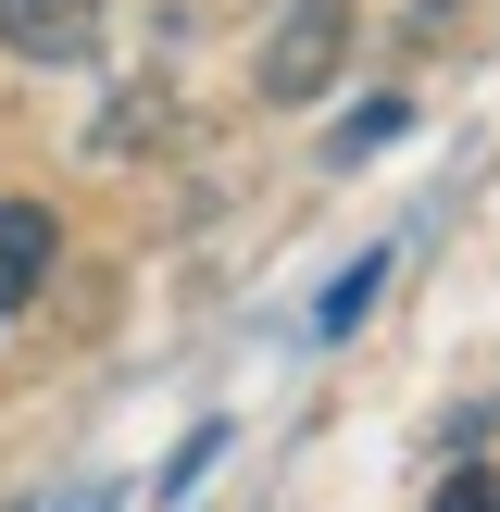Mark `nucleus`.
Segmentation results:
<instances>
[{
  "label": "nucleus",
  "mask_w": 500,
  "mask_h": 512,
  "mask_svg": "<svg viewBox=\"0 0 500 512\" xmlns=\"http://www.w3.org/2000/svg\"><path fill=\"white\" fill-rule=\"evenodd\" d=\"M350 63V0H288L263 25V100H325Z\"/></svg>",
  "instance_id": "f257e3e1"
},
{
  "label": "nucleus",
  "mask_w": 500,
  "mask_h": 512,
  "mask_svg": "<svg viewBox=\"0 0 500 512\" xmlns=\"http://www.w3.org/2000/svg\"><path fill=\"white\" fill-rule=\"evenodd\" d=\"M0 50L13 63H88L100 50V0H0Z\"/></svg>",
  "instance_id": "f03ea898"
},
{
  "label": "nucleus",
  "mask_w": 500,
  "mask_h": 512,
  "mask_svg": "<svg viewBox=\"0 0 500 512\" xmlns=\"http://www.w3.org/2000/svg\"><path fill=\"white\" fill-rule=\"evenodd\" d=\"M50 263H63V225H50V200H0V313H38Z\"/></svg>",
  "instance_id": "7ed1b4c3"
},
{
  "label": "nucleus",
  "mask_w": 500,
  "mask_h": 512,
  "mask_svg": "<svg viewBox=\"0 0 500 512\" xmlns=\"http://www.w3.org/2000/svg\"><path fill=\"white\" fill-rule=\"evenodd\" d=\"M425 512H500V475H488V463H463V475H450V488L425 500Z\"/></svg>",
  "instance_id": "20e7f679"
},
{
  "label": "nucleus",
  "mask_w": 500,
  "mask_h": 512,
  "mask_svg": "<svg viewBox=\"0 0 500 512\" xmlns=\"http://www.w3.org/2000/svg\"><path fill=\"white\" fill-rule=\"evenodd\" d=\"M375 138H400V100H375V113H350V125H338V138H325V150H338V163H350V150H375Z\"/></svg>",
  "instance_id": "39448f33"
},
{
  "label": "nucleus",
  "mask_w": 500,
  "mask_h": 512,
  "mask_svg": "<svg viewBox=\"0 0 500 512\" xmlns=\"http://www.w3.org/2000/svg\"><path fill=\"white\" fill-rule=\"evenodd\" d=\"M375 275H388V263H350V275H338V300H325V325H363V300H375Z\"/></svg>",
  "instance_id": "423d86ee"
}]
</instances>
